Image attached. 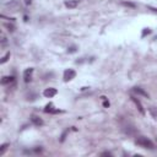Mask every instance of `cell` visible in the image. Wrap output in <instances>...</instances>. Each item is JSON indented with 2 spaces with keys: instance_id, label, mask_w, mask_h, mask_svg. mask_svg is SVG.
I'll return each mask as SVG.
<instances>
[{
  "instance_id": "1",
  "label": "cell",
  "mask_w": 157,
  "mask_h": 157,
  "mask_svg": "<svg viewBox=\"0 0 157 157\" xmlns=\"http://www.w3.org/2000/svg\"><path fill=\"white\" fill-rule=\"evenodd\" d=\"M135 142H136V145H139V146L142 147V149H147V150L155 149L153 142H152L149 138H146V136H139V138H136Z\"/></svg>"
},
{
  "instance_id": "2",
  "label": "cell",
  "mask_w": 157,
  "mask_h": 157,
  "mask_svg": "<svg viewBox=\"0 0 157 157\" xmlns=\"http://www.w3.org/2000/svg\"><path fill=\"white\" fill-rule=\"evenodd\" d=\"M20 9H21V5H20V3L17 1V0H11L10 3L5 4V10L9 11V12H11V14L17 12Z\"/></svg>"
},
{
  "instance_id": "3",
  "label": "cell",
  "mask_w": 157,
  "mask_h": 157,
  "mask_svg": "<svg viewBox=\"0 0 157 157\" xmlns=\"http://www.w3.org/2000/svg\"><path fill=\"white\" fill-rule=\"evenodd\" d=\"M76 76V71L74 69H67L64 71V75H63V78H64V81L65 82H68V81H71L74 80Z\"/></svg>"
},
{
  "instance_id": "4",
  "label": "cell",
  "mask_w": 157,
  "mask_h": 157,
  "mask_svg": "<svg viewBox=\"0 0 157 157\" xmlns=\"http://www.w3.org/2000/svg\"><path fill=\"white\" fill-rule=\"evenodd\" d=\"M32 76H33V68H28L23 71V81L26 84H28L32 81Z\"/></svg>"
},
{
  "instance_id": "5",
  "label": "cell",
  "mask_w": 157,
  "mask_h": 157,
  "mask_svg": "<svg viewBox=\"0 0 157 157\" xmlns=\"http://www.w3.org/2000/svg\"><path fill=\"white\" fill-rule=\"evenodd\" d=\"M57 93H58V90H57V88H54V87H49V88H46V90H44L43 96L47 97V98H52V97H54Z\"/></svg>"
},
{
  "instance_id": "6",
  "label": "cell",
  "mask_w": 157,
  "mask_h": 157,
  "mask_svg": "<svg viewBox=\"0 0 157 157\" xmlns=\"http://www.w3.org/2000/svg\"><path fill=\"white\" fill-rule=\"evenodd\" d=\"M44 112H46V113H49V114H57V113H60L61 111L57 109V108L54 107L53 103H48L47 106H46V108H44Z\"/></svg>"
},
{
  "instance_id": "7",
  "label": "cell",
  "mask_w": 157,
  "mask_h": 157,
  "mask_svg": "<svg viewBox=\"0 0 157 157\" xmlns=\"http://www.w3.org/2000/svg\"><path fill=\"white\" fill-rule=\"evenodd\" d=\"M31 122H32V124L36 125V126H42V125L44 124V122L42 120V118H39L38 115H32V117H31Z\"/></svg>"
},
{
  "instance_id": "8",
  "label": "cell",
  "mask_w": 157,
  "mask_h": 157,
  "mask_svg": "<svg viewBox=\"0 0 157 157\" xmlns=\"http://www.w3.org/2000/svg\"><path fill=\"white\" fill-rule=\"evenodd\" d=\"M132 101L135 103V106H136V108L139 109V112H140L141 114H145V111H144V107H142L141 102L139 101V98H136L135 96H132Z\"/></svg>"
},
{
  "instance_id": "9",
  "label": "cell",
  "mask_w": 157,
  "mask_h": 157,
  "mask_svg": "<svg viewBox=\"0 0 157 157\" xmlns=\"http://www.w3.org/2000/svg\"><path fill=\"white\" fill-rule=\"evenodd\" d=\"M132 91H133L134 93H136V95H140V96H144V97L149 98V93L146 92V91H144L142 88H140V87H134Z\"/></svg>"
},
{
  "instance_id": "10",
  "label": "cell",
  "mask_w": 157,
  "mask_h": 157,
  "mask_svg": "<svg viewBox=\"0 0 157 157\" xmlns=\"http://www.w3.org/2000/svg\"><path fill=\"white\" fill-rule=\"evenodd\" d=\"M64 4H65V6H67L68 9H75V7H77L78 1H77V0H67Z\"/></svg>"
},
{
  "instance_id": "11",
  "label": "cell",
  "mask_w": 157,
  "mask_h": 157,
  "mask_svg": "<svg viewBox=\"0 0 157 157\" xmlns=\"http://www.w3.org/2000/svg\"><path fill=\"white\" fill-rule=\"evenodd\" d=\"M12 82H15L14 76H4L1 78V85H7V84H12Z\"/></svg>"
},
{
  "instance_id": "12",
  "label": "cell",
  "mask_w": 157,
  "mask_h": 157,
  "mask_svg": "<svg viewBox=\"0 0 157 157\" xmlns=\"http://www.w3.org/2000/svg\"><path fill=\"white\" fill-rule=\"evenodd\" d=\"M149 113L151 114V117L153 118V119H157V107H150Z\"/></svg>"
},
{
  "instance_id": "13",
  "label": "cell",
  "mask_w": 157,
  "mask_h": 157,
  "mask_svg": "<svg viewBox=\"0 0 157 157\" xmlns=\"http://www.w3.org/2000/svg\"><path fill=\"white\" fill-rule=\"evenodd\" d=\"M7 147H9V144H7V142L3 144V145L0 146V156H3V155L5 153V151L7 150Z\"/></svg>"
},
{
  "instance_id": "14",
  "label": "cell",
  "mask_w": 157,
  "mask_h": 157,
  "mask_svg": "<svg viewBox=\"0 0 157 157\" xmlns=\"http://www.w3.org/2000/svg\"><path fill=\"white\" fill-rule=\"evenodd\" d=\"M4 27L7 28L9 32H14V31H15V26H14V23H5V25H4Z\"/></svg>"
},
{
  "instance_id": "15",
  "label": "cell",
  "mask_w": 157,
  "mask_h": 157,
  "mask_svg": "<svg viewBox=\"0 0 157 157\" xmlns=\"http://www.w3.org/2000/svg\"><path fill=\"white\" fill-rule=\"evenodd\" d=\"M10 55H11V54H10V52H7V53H6V54H5V55L1 58V60H0V64H5V63L9 60Z\"/></svg>"
},
{
  "instance_id": "16",
  "label": "cell",
  "mask_w": 157,
  "mask_h": 157,
  "mask_svg": "<svg viewBox=\"0 0 157 157\" xmlns=\"http://www.w3.org/2000/svg\"><path fill=\"white\" fill-rule=\"evenodd\" d=\"M151 33V30L150 28H145L142 31V34H141V37H145V36H147V34H150Z\"/></svg>"
},
{
  "instance_id": "17",
  "label": "cell",
  "mask_w": 157,
  "mask_h": 157,
  "mask_svg": "<svg viewBox=\"0 0 157 157\" xmlns=\"http://www.w3.org/2000/svg\"><path fill=\"white\" fill-rule=\"evenodd\" d=\"M123 5H124V6H128V7H133V9L135 7V4H133V3H129V1H124V3H123Z\"/></svg>"
},
{
  "instance_id": "18",
  "label": "cell",
  "mask_w": 157,
  "mask_h": 157,
  "mask_svg": "<svg viewBox=\"0 0 157 157\" xmlns=\"http://www.w3.org/2000/svg\"><path fill=\"white\" fill-rule=\"evenodd\" d=\"M102 99H103V107L108 108V107H109V102L106 99V97H102Z\"/></svg>"
},
{
  "instance_id": "19",
  "label": "cell",
  "mask_w": 157,
  "mask_h": 157,
  "mask_svg": "<svg viewBox=\"0 0 157 157\" xmlns=\"http://www.w3.org/2000/svg\"><path fill=\"white\" fill-rule=\"evenodd\" d=\"M75 52H76V47L75 46H73V47H70L68 49V53H75Z\"/></svg>"
},
{
  "instance_id": "20",
  "label": "cell",
  "mask_w": 157,
  "mask_h": 157,
  "mask_svg": "<svg viewBox=\"0 0 157 157\" xmlns=\"http://www.w3.org/2000/svg\"><path fill=\"white\" fill-rule=\"evenodd\" d=\"M1 46L3 47L6 46V38H5V36H1Z\"/></svg>"
},
{
  "instance_id": "21",
  "label": "cell",
  "mask_w": 157,
  "mask_h": 157,
  "mask_svg": "<svg viewBox=\"0 0 157 157\" xmlns=\"http://www.w3.org/2000/svg\"><path fill=\"white\" fill-rule=\"evenodd\" d=\"M25 4L26 5H31L32 4V0H25Z\"/></svg>"
},
{
  "instance_id": "22",
  "label": "cell",
  "mask_w": 157,
  "mask_h": 157,
  "mask_svg": "<svg viewBox=\"0 0 157 157\" xmlns=\"http://www.w3.org/2000/svg\"><path fill=\"white\" fill-rule=\"evenodd\" d=\"M102 156H112V153L111 152H103Z\"/></svg>"
},
{
  "instance_id": "23",
  "label": "cell",
  "mask_w": 157,
  "mask_h": 157,
  "mask_svg": "<svg viewBox=\"0 0 157 157\" xmlns=\"http://www.w3.org/2000/svg\"><path fill=\"white\" fill-rule=\"evenodd\" d=\"M149 9H150V10H152L153 12H157V9H153V7H151V6H149Z\"/></svg>"
}]
</instances>
